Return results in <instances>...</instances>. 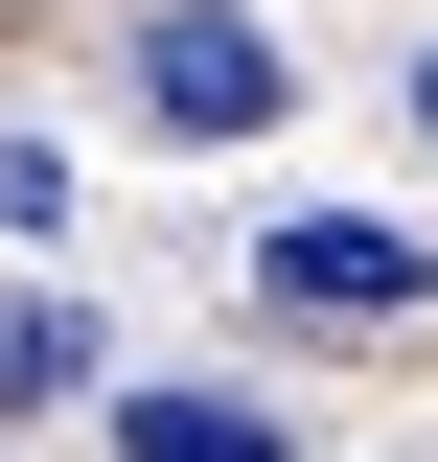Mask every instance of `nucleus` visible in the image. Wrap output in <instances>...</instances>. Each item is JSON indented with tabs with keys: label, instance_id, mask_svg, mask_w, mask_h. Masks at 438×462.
Returning a JSON list of instances; mask_svg holds the SVG:
<instances>
[{
	"label": "nucleus",
	"instance_id": "nucleus-1",
	"mask_svg": "<svg viewBox=\"0 0 438 462\" xmlns=\"http://www.w3.org/2000/svg\"><path fill=\"white\" fill-rule=\"evenodd\" d=\"M277 93H300V47H277L254 0H162L139 23V116L162 139H277Z\"/></svg>",
	"mask_w": 438,
	"mask_h": 462
},
{
	"label": "nucleus",
	"instance_id": "nucleus-2",
	"mask_svg": "<svg viewBox=\"0 0 438 462\" xmlns=\"http://www.w3.org/2000/svg\"><path fill=\"white\" fill-rule=\"evenodd\" d=\"M254 278L300 300V324H438V231H392V208H277Z\"/></svg>",
	"mask_w": 438,
	"mask_h": 462
},
{
	"label": "nucleus",
	"instance_id": "nucleus-3",
	"mask_svg": "<svg viewBox=\"0 0 438 462\" xmlns=\"http://www.w3.org/2000/svg\"><path fill=\"white\" fill-rule=\"evenodd\" d=\"M115 462H300V416L208 393V370H139V393H115Z\"/></svg>",
	"mask_w": 438,
	"mask_h": 462
},
{
	"label": "nucleus",
	"instance_id": "nucleus-4",
	"mask_svg": "<svg viewBox=\"0 0 438 462\" xmlns=\"http://www.w3.org/2000/svg\"><path fill=\"white\" fill-rule=\"evenodd\" d=\"M69 393H115L93 300H0V416H69Z\"/></svg>",
	"mask_w": 438,
	"mask_h": 462
},
{
	"label": "nucleus",
	"instance_id": "nucleus-5",
	"mask_svg": "<svg viewBox=\"0 0 438 462\" xmlns=\"http://www.w3.org/2000/svg\"><path fill=\"white\" fill-rule=\"evenodd\" d=\"M0 231H69V162H47V139H0Z\"/></svg>",
	"mask_w": 438,
	"mask_h": 462
},
{
	"label": "nucleus",
	"instance_id": "nucleus-6",
	"mask_svg": "<svg viewBox=\"0 0 438 462\" xmlns=\"http://www.w3.org/2000/svg\"><path fill=\"white\" fill-rule=\"evenodd\" d=\"M415 116H438V47H415Z\"/></svg>",
	"mask_w": 438,
	"mask_h": 462
}]
</instances>
